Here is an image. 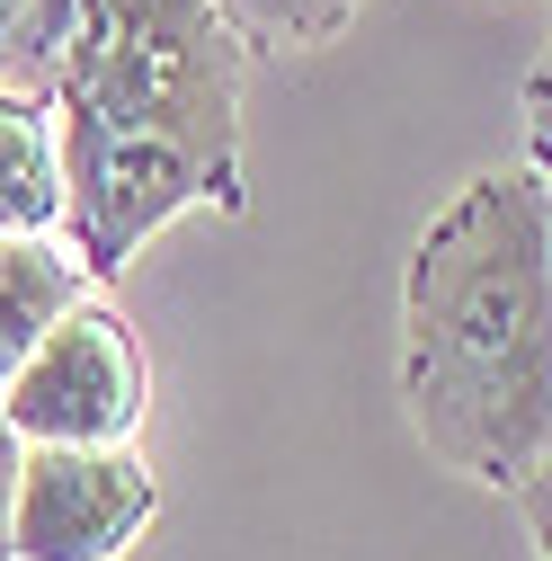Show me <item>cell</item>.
Returning a JSON list of instances; mask_svg holds the SVG:
<instances>
[{
	"label": "cell",
	"instance_id": "obj_1",
	"mask_svg": "<svg viewBox=\"0 0 552 561\" xmlns=\"http://www.w3.org/2000/svg\"><path fill=\"white\" fill-rule=\"evenodd\" d=\"M241 62L250 45L215 0H99L54 62L62 170H72L81 276L107 286L179 215H241Z\"/></svg>",
	"mask_w": 552,
	"mask_h": 561
},
{
	"label": "cell",
	"instance_id": "obj_2",
	"mask_svg": "<svg viewBox=\"0 0 552 561\" xmlns=\"http://www.w3.org/2000/svg\"><path fill=\"white\" fill-rule=\"evenodd\" d=\"M401 410L446 472L517 490L552 455V187L463 179L401 267Z\"/></svg>",
	"mask_w": 552,
	"mask_h": 561
},
{
	"label": "cell",
	"instance_id": "obj_3",
	"mask_svg": "<svg viewBox=\"0 0 552 561\" xmlns=\"http://www.w3.org/2000/svg\"><path fill=\"white\" fill-rule=\"evenodd\" d=\"M143 410H152L143 339L99 295H81L0 383V419L19 428V446H134Z\"/></svg>",
	"mask_w": 552,
	"mask_h": 561
},
{
	"label": "cell",
	"instance_id": "obj_4",
	"mask_svg": "<svg viewBox=\"0 0 552 561\" xmlns=\"http://www.w3.org/2000/svg\"><path fill=\"white\" fill-rule=\"evenodd\" d=\"M161 517V472L134 446H27L19 463V561H125Z\"/></svg>",
	"mask_w": 552,
	"mask_h": 561
},
{
	"label": "cell",
	"instance_id": "obj_5",
	"mask_svg": "<svg viewBox=\"0 0 552 561\" xmlns=\"http://www.w3.org/2000/svg\"><path fill=\"white\" fill-rule=\"evenodd\" d=\"M72 170H62V116L45 90L0 81V241H62Z\"/></svg>",
	"mask_w": 552,
	"mask_h": 561
},
{
	"label": "cell",
	"instance_id": "obj_6",
	"mask_svg": "<svg viewBox=\"0 0 552 561\" xmlns=\"http://www.w3.org/2000/svg\"><path fill=\"white\" fill-rule=\"evenodd\" d=\"M90 295L72 241H0V383L27 366V347Z\"/></svg>",
	"mask_w": 552,
	"mask_h": 561
},
{
	"label": "cell",
	"instance_id": "obj_7",
	"mask_svg": "<svg viewBox=\"0 0 552 561\" xmlns=\"http://www.w3.org/2000/svg\"><path fill=\"white\" fill-rule=\"evenodd\" d=\"M215 10H223L232 36L258 45V54H312V45H330V36H348L366 0H215Z\"/></svg>",
	"mask_w": 552,
	"mask_h": 561
},
{
	"label": "cell",
	"instance_id": "obj_8",
	"mask_svg": "<svg viewBox=\"0 0 552 561\" xmlns=\"http://www.w3.org/2000/svg\"><path fill=\"white\" fill-rule=\"evenodd\" d=\"M90 10H99V0H27L19 45H10V72H0V81H27V90H45V81H54V62H62V45H72V36L90 27Z\"/></svg>",
	"mask_w": 552,
	"mask_h": 561
},
{
	"label": "cell",
	"instance_id": "obj_9",
	"mask_svg": "<svg viewBox=\"0 0 552 561\" xmlns=\"http://www.w3.org/2000/svg\"><path fill=\"white\" fill-rule=\"evenodd\" d=\"M526 170L552 187V27L534 45V62H526Z\"/></svg>",
	"mask_w": 552,
	"mask_h": 561
},
{
	"label": "cell",
	"instance_id": "obj_10",
	"mask_svg": "<svg viewBox=\"0 0 552 561\" xmlns=\"http://www.w3.org/2000/svg\"><path fill=\"white\" fill-rule=\"evenodd\" d=\"M517 517H526V535H534V561H552V455L517 481Z\"/></svg>",
	"mask_w": 552,
	"mask_h": 561
},
{
	"label": "cell",
	"instance_id": "obj_11",
	"mask_svg": "<svg viewBox=\"0 0 552 561\" xmlns=\"http://www.w3.org/2000/svg\"><path fill=\"white\" fill-rule=\"evenodd\" d=\"M19 463H27V446H19L10 419H0V561H19V543H10V517H19Z\"/></svg>",
	"mask_w": 552,
	"mask_h": 561
},
{
	"label": "cell",
	"instance_id": "obj_12",
	"mask_svg": "<svg viewBox=\"0 0 552 561\" xmlns=\"http://www.w3.org/2000/svg\"><path fill=\"white\" fill-rule=\"evenodd\" d=\"M19 19H27V0H0V72H10V45H19Z\"/></svg>",
	"mask_w": 552,
	"mask_h": 561
}]
</instances>
